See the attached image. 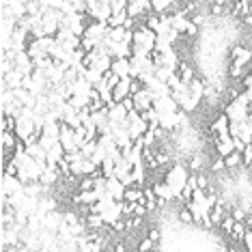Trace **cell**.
<instances>
[{
    "mask_svg": "<svg viewBox=\"0 0 252 252\" xmlns=\"http://www.w3.org/2000/svg\"><path fill=\"white\" fill-rule=\"evenodd\" d=\"M228 125H231L228 117L224 112H220L214 119V123H211V131H214V136H224V134H228Z\"/></svg>",
    "mask_w": 252,
    "mask_h": 252,
    "instance_id": "obj_10",
    "label": "cell"
},
{
    "mask_svg": "<svg viewBox=\"0 0 252 252\" xmlns=\"http://www.w3.org/2000/svg\"><path fill=\"white\" fill-rule=\"evenodd\" d=\"M147 237H151L153 242H159V237H162V233H159L158 228H153V226H151V228H149V231H147Z\"/></svg>",
    "mask_w": 252,
    "mask_h": 252,
    "instance_id": "obj_21",
    "label": "cell"
},
{
    "mask_svg": "<svg viewBox=\"0 0 252 252\" xmlns=\"http://www.w3.org/2000/svg\"><path fill=\"white\" fill-rule=\"evenodd\" d=\"M177 76L181 78L183 84H190L192 80H196V71H194V67L188 61H181L179 65H177Z\"/></svg>",
    "mask_w": 252,
    "mask_h": 252,
    "instance_id": "obj_8",
    "label": "cell"
},
{
    "mask_svg": "<svg viewBox=\"0 0 252 252\" xmlns=\"http://www.w3.org/2000/svg\"><path fill=\"white\" fill-rule=\"evenodd\" d=\"M177 218H179L181 224H192V222H196V220H194V214L186 207V205H183V207H181L179 211H177Z\"/></svg>",
    "mask_w": 252,
    "mask_h": 252,
    "instance_id": "obj_16",
    "label": "cell"
},
{
    "mask_svg": "<svg viewBox=\"0 0 252 252\" xmlns=\"http://www.w3.org/2000/svg\"><path fill=\"white\" fill-rule=\"evenodd\" d=\"M80 151H82L84 158H91L97 151V140H87L82 147H80Z\"/></svg>",
    "mask_w": 252,
    "mask_h": 252,
    "instance_id": "obj_18",
    "label": "cell"
},
{
    "mask_svg": "<svg viewBox=\"0 0 252 252\" xmlns=\"http://www.w3.org/2000/svg\"><path fill=\"white\" fill-rule=\"evenodd\" d=\"M224 166L228 170H233V168H239V166H244V156L239 151H233L231 156H226L224 158Z\"/></svg>",
    "mask_w": 252,
    "mask_h": 252,
    "instance_id": "obj_12",
    "label": "cell"
},
{
    "mask_svg": "<svg viewBox=\"0 0 252 252\" xmlns=\"http://www.w3.org/2000/svg\"><path fill=\"white\" fill-rule=\"evenodd\" d=\"M250 119H252V112H250Z\"/></svg>",
    "mask_w": 252,
    "mask_h": 252,
    "instance_id": "obj_22",
    "label": "cell"
},
{
    "mask_svg": "<svg viewBox=\"0 0 252 252\" xmlns=\"http://www.w3.org/2000/svg\"><path fill=\"white\" fill-rule=\"evenodd\" d=\"M242 246H244V250H246V252H252V228H248V233H246V237H244Z\"/></svg>",
    "mask_w": 252,
    "mask_h": 252,
    "instance_id": "obj_20",
    "label": "cell"
},
{
    "mask_svg": "<svg viewBox=\"0 0 252 252\" xmlns=\"http://www.w3.org/2000/svg\"><path fill=\"white\" fill-rule=\"evenodd\" d=\"M235 222H237V220H235V218H233V216H226V218H224V220H222V222H220V226H218V228H220V231H222V233H224V235H231V231H233V226H235Z\"/></svg>",
    "mask_w": 252,
    "mask_h": 252,
    "instance_id": "obj_17",
    "label": "cell"
},
{
    "mask_svg": "<svg viewBox=\"0 0 252 252\" xmlns=\"http://www.w3.org/2000/svg\"><path fill=\"white\" fill-rule=\"evenodd\" d=\"M153 110L158 114H170V112L179 110V104L175 101L173 95H166V97H159V99L153 101Z\"/></svg>",
    "mask_w": 252,
    "mask_h": 252,
    "instance_id": "obj_5",
    "label": "cell"
},
{
    "mask_svg": "<svg viewBox=\"0 0 252 252\" xmlns=\"http://www.w3.org/2000/svg\"><path fill=\"white\" fill-rule=\"evenodd\" d=\"M127 11H119V13H112V18L108 20V26L110 28H117V26H125V22H127Z\"/></svg>",
    "mask_w": 252,
    "mask_h": 252,
    "instance_id": "obj_14",
    "label": "cell"
},
{
    "mask_svg": "<svg viewBox=\"0 0 252 252\" xmlns=\"http://www.w3.org/2000/svg\"><path fill=\"white\" fill-rule=\"evenodd\" d=\"M188 177H190V168H188V166H183V164H173V166H170V168L164 173V181L175 190L177 198H179L181 192L186 190Z\"/></svg>",
    "mask_w": 252,
    "mask_h": 252,
    "instance_id": "obj_1",
    "label": "cell"
},
{
    "mask_svg": "<svg viewBox=\"0 0 252 252\" xmlns=\"http://www.w3.org/2000/svg\"><path fill=\"white\" fill-rule=\"evenodd\" d=\"M127 114H129V110L121 104V101H119V104L112 101V104L108 106V121L114 123V125H123L127 121Z\"/></svg>",
    "mask_w": 252,
    "mask_h": 252,
    "instance_id": "obj_4",
    "label": "cell"
},
{
    "mask_svg": "<svg viewBox=\"0 0 252 252\" xmlns=\"http://www.w3.org/2000/svg\"><path fill=\"white\" fill-rule=\"evenodd\" d=\"M125 190H127V186H125L121 179H117V177H108L106 179V192L112 194L117 200H123Z\"/></svg>",
    "mask_w": 252,
    "mask_h": 252,
    "instance_id": "obj_6",
    "label": "cell"
},
{
    "mask_svg": "<svg viewBox=\"0 0 252 252\" xmlns=\"http://www.w3.org/2000/svg\"><path fill=\"white\" fill-rule=\"evenodd\" d=\"M82 78H87V82H91L95 87L97 82H101V78H104V73L101 71H97V69H93V67H87V71H84V76Z\"/></svg>",
    "mask_w": 252,
    "mask_h": 252,
    "instance_id": "obj_15",
    "label": "cell"
},
{
    "mask_svg": "<svg viewBox=\"0 0 252 252\" xmlns=\"http://www.w3.org/2000/svg\"><path fill=\"white\" fill-rule=\"evenodd\" d=\"M246 233H248V226H246V222H244V220H237L228 237H231L233 242H239V244H242V242H244V237H246Z\"/></svg>",
    "mask_w": 252,
    "mask_h": 252,
    "instance_id": "obj_11",
    "label": "cell"
},
{
    "mask_svg": "<svg viewBox=\"0 0 252 252\" xmlns=\"http://www.w3.org/2000/svg\"><path fill=\"white\" fill-rule=\"evenodd\" d=\"M214 151L218 158H226L235 151V142H233V136L231 134H224V136H214Z\"/></svg>",
    "mask_w": 252,
    "mask_h": 252,
    "instance_id": "obj_2",
    "label": "cell"
},
{
    "mask_svg": "<svg viewBox=\"0 0 252 252\" xmlns=\"http://www.w3.org/2000/svg\"><path fill=\"white\" fill-rule=\"evenodd\" d=\"M129 95H131V78H121V82L112 89V99L119 104V101H123Z\"/></svg>",
    "mask_w": 252,
    "mask_h": 252,
    "instance_id": "obj_7",
    "label": "cell"
},
{
    "mask_svg": "<svg viewBox=\"0 0 252 252\" xmlns=\"http://www.w3.org/2000/svg\"><path fill=\"white\" fill-rule=\"evenodd\" d=\"M156 248V242H153L151 237H142L140 244H138V252H151Z\"/></svg>",
    "mask_w": 252,
    "mask_h": 252,
    "instance_id": "obj_19",
    "label": "cell"
},
{
    "mask_svg": "<svg viewBox=\"0 0 252 252\" xmlns=\"http://www.w3.org/2000/svg\"><path fill=\"white\" fill-rule=\"evenodd\" d=\"M129 69H131V61L129 59H112L110 71L117 73L119 78H129Z\"/></svg>",
    "mask_w": 252,
    "mask_h": 252,
    "instance_id": "obj_9",
    "label": "cell"
},
{
    "mask_svg": "<svg viewBox=\"0 0 252 252\" xmlns=\"http://www.w3.org/2000/svg\"><path fill=\"white\" fill-rule=\"evenodd\" d=\"M131 97H134V106H136V110H138V112H147V110H151V108H153V93L147 87H142L140 91H136Z\"/></svg>",
    "mask_w": 252,
    "mask_h": 252,
    "instance_id": "obj_3",
    "label": "cell"
},
{
    "mask_svg": "<svg viewBox=\"0 0 252 252\" xmlns=\"http://www.w3.org/2000/svg\"><path fill=\"white\" fill-rule=\"evenodd\" d=\"M175 0H151V11L153 13H166L168 9H173Z\"/></svg>",
    "mask_w": 252,
    "mask_h": 252,
    "instance_id": "obj_13",
    "label": "cell"
}]
</instances>
